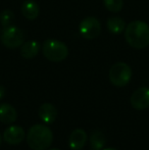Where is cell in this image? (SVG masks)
<instances>
[{
	"label": "cell",
	"mask_w": 149,
	"mask_h": 150,
	"mask_svg": "<svg viewBox=\"0 0 149 150\" xmlns=\"http://www.w3.org/2000/svg\"><path fill=\"white\" fill-rule=\"evenodd\" d=\"M26 138L25 130L20 126H10L3 133V140L9 145H18Z\"/></svg>",
	"instance_id": "cell-8"
},
{
	"label": "cell",
	"mask_w": 149,
	"mask_h": 150,
	"mask_svg": "<svg viewBox=\"0 0 149 150\" xmlns=\"http://www.w3.org/2000/svg\"><path fill=\"white\" fill-rule=\"evenodd\" d=\"M106 26L110 33L114 34V35H119L124 32L126 29V23L119 16H112L109 18L106 22Z\"/></svg>",
	"instance_id": "cell-15"
},
{
	"label": "cell",
	"mask_w": 149,
	"mask_h": 150,
	"mask_svg": "<svg viewBox=\"0 0 149 150\" xmlns=\"http://www.w3.org/2000/svg\"><path fill=\"white\" fill-rule=\"evenodd\" d=\"M14 21V13L12 10L5 9L0 13V23H1L2 28H6L12 25Z\"/></svg>",
	"instance_id": "cell-16"
},
{
	"label": "cell",
	"mask_w": 149,
	"mask_h": 150,
	"mask_svg": "<svg viewBox=\"0 0 149 150\" xmlns=\"http://www.w3.org/2000/svg\"><path fill=\"white\" fill-rule=\"evenodd\" d=\"M103 3L106 9L112 12H119L124 6L123 0H103Z\"/></svg>",
	"instance_id": "cell-17"
},
{
	"label": "cell",
	"mask_w": 149,
	"mask_h": 150,
	"mask_svg": "<svg viewBox=\"0 0 149 150\" xmlns=\"http://www.w3.org/2000/svg\"><path fill=\"white\" fill-rule=\"evenodd\" d=\"M42 52L48 60L59 62L68 57V48L64 42L59 40L48 39L42 45Z\"/></svg>",
	"instance_id": "cell-3"
},
{
	"label": "cell",
	"mask_w": 149,
	"mask_h": 150,
	"mask_svg": "<svg viewBox=\"0 0 149 150\" xmlns=\"http://www.w3.org/2000/svg\"><path fill=\"white\" fill-rule=\"evenodd\" d=\"M39 117L45 124H53L57 117V109L51 103H43L39 108Z\"/></svg>",
	"instance_id": "cell-10"
},
{
	"label": "cell",
	"mask_w": 149,
	"mask_h": 150,
	"mask_svg": "<svg viewBox=\"0 0 149 150\" xmlns=\"http://www.w3.org/2000/svg\"><path fill=\"white\" fill-rule=\"evenodd\" d=\"M5 92H6L5 87H4V86H2V85H0V100H1L4 96H5Z\"/></svg>",
	"instance_id": "cell-18"
},
{
	"label": "cell",
	"mask_w": 149,
	"mask_h": 150,
	"mask_svg": "<svg viewBox=\"0 0 149 150\" xmlns=\"http://www.w3.org/2000/svg\"><path fill=\"white\" fill-rule=\"evenodd\" d=\"M108 77L113 86L124 87L131 81L132 69L126 62H117L110 67Z\"/></svg>",
	"instance_id": "cell-4"
},
{
	"label": "cell",
	"mask_w": 149,
	"mask_h": 150,
	"mask_svg": "<svg viewBox=\"0 0 149 150\" xmlns=\"http://www.w3.org/2000/svg\"><path fill=\"white\" fill-rule=\"evenodd\" d=\"M90 150H102L106 143V137L100 130H94L90 134Z\"/></svg>",
	"instance_id": "cell-13"
},
{
	"label": "cell",
	"mask_w": 149,
	"mask_h": 150,
	"mask_svg": "<svg viewBox=\"0 0 149 150\" xmlns=\"http://www.w3.org/2000/svg\"><path fill=\"white\" fill-rule=\"evenodd\" d=\"M130 102L137 110H143L149 107V88L141 87L135 90L130 98Z\"/></svg>",
	"instance_id": "cell-7"
},
{
	"label": "cell",
	"mask_w": 149,
	"mask_h": 150,
	"mask_svg": "<svg viewBox=\"0 0 149 150\" xmlns=\"http://www.w3.org/2000/svg\"><path fill=\"white\" fill-rule=\"evenodd\" d=\"M0 145H1V135H0Z\"/></svg>",
	"instance_id": "cell-21"
},
{
	"label": "cell",
	"mask_w": 149,
	"mask_h": 150,
	"mask_svg": "<svg viewBox=\"0 0 149 150\" xmlns=\"http://www.w3.org/2000/svg\"><path fill=\"white\" fill-rule=\"evenodd\" d=\"M48 150H60V149H57V148H51V149H48Z\"/></svg>",
	"instance_id": "cell-20"
},
{
	"label": "cell",
	"mask_w": 149,
	"mask_h": 150,
	"mask_svg": "<svg viewBox=\"0 0 149 150\" xmlns=\"http://www.w3.org/2000/svg\"><path fill=\"white\" fill-rule=\"evenodd\" d=\"M26 139L32 150H47L53 141V133L47 126L37 124L29 129Z\"/></svg>",
	"instance_id": "cell-2"
},
{
	"label": "cell",
	"mask_w": 149,
	"mask_h": 150,
	"mask_svg": "<svg viewBox=\"0 0 149 150\" xmlns=\"http://www.w3.org/2000/svg\"><path fill=\"white\" fill-rule=\"evenodd\" d=\"M1 43L5 47L10 49H16L23 45L25 42V33L22 29L16 26H9L3 28L0 35Z\"/></svg>",
	"instance_id": "cell-5"
},
{
	"label": "cell",
	"mask_w": 149,
	"mask_h": 150,
	"mask_svg": "<svg viewBox=\"0 0 149 150\" xmlns=\"http://www.w3.org/2000/svg\"><path fill=\"white\" fill-rule=\"evenodd\" d=\"M80 34L85 39H94L98 37L101 32V25L100 22L94 16H87L85 18L79 26Z\"/></svg>",
	"instance_id": "cell-6"
},
{
	"label": "cell",
	"mask_w": 149,
	"mask_h": 150,
	"mask_svg": "<svg viewBox=\"0 0 149 150\" xmlns=\"http://www.w3.org/2000/svg\"><path fill=\"white\" fill-rule=\"evenodd\" d=\"M102 150H117V149H115V148H112V147H108V148L102 149Z\"/></svg>",
	"instance_id": "cell-19"
},
{
	"label": "cell",
	"mask_w": 149,
	"mask_h": 150,
	"mask_svg": "<svg viewBox=\"0 0 149 150\" xmlns=\"http://www.w3.org/2000/svg\"><path fill=\"white\" fill-rule=\"evenodd\" d=\"M41 49V45L36 40H30V41L24 42L20 47V55L26 59H32L39 53Z\"/></svg>",
	"instance_id": "cell-12"
},
{
	"label": "cell",
	"mask_w": 149,
	"mask_h": 150,
	"mask_svg": "<svg viewBox=\"0 0 149 150\" xmlns=\"http://www.w3.org/2000/svg\"><path fill=\"white\" fill-rule=\"evenodd\" d=\"M18 119V111L12 105L8 103L0 104V122L2 124H13Z\"/></svg>",
	"instance_id": "cell-11"
},
{
	"label": "cell",
	"mask_w": 149,
	"mask_h": 150,
	"mask_svg": "<svg viewBox=\"0 0 149 150\" xmlns=\"http://www.w3.org/2000/svg\"><path fill=\"white\" fill-rule=\"evenodd\" d=\"M39 5L34 0H27L22 5V13L28 20H36L39 16Z\"/></svg>",
	"instance_id": "cell-14"
},
{
	"label": "cell",
	"mask_w": 149,
	"mask_h": 150,
	"mask_svg": "<svg viewBox=\"0 0 149 150\" xmlns=\"http://www.w3.org/2000/svg\"><path fill=\"white\" fill-rule=\"evenodd\" d=\"M88 135L83 129H76L68 137V146L72 150H81L87 143Z\"/></svg>",
	"instance_id": "cell-9"
},
{
	"label": "cell",
	"mask_w": 149,
	"mask_h": 150,
	"mask_svg": "<svg viewBox=\"0 0 149 150\" xmlns=\"http://www.w3.org/2000/svg\"><path fill=\"white\" fill-rule=\"evenodd\" d=\"M125 38L131 47L146 48L149 45V26L142 21H134L126 27Z\"/></svg>",
	"instance_id": "cell-1"
}]
</instances>
